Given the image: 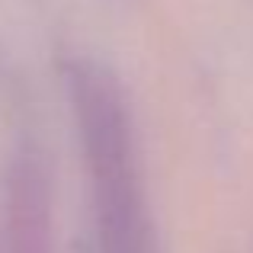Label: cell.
Instances as JSON below:
<instances>
[{
  "label": "cell",
  "mask_w": 253,
  "mask_h": 253,
  "mask_svg": "<svg viewBox=\"0 0 253 253\" xmlns=\"http://www.w3.org/2000/svg\"><path fill=\"white\" fill-rule=\"evenodd\" d=\"M64 81L84 151L93 253H161L122 86L106 64L90 58L68 61Z\"/></svg>",
  "instance_id": "1"
}]
</instances>
